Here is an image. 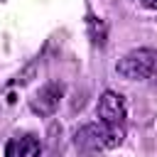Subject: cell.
Masks as SVG:
<instances>
[{
    "label": "cell",
    "instance_id": "6da1fadb",
    "mask_svg": "<svg viewBox=\"0 0 157 157\" xmlns=\"http://www.w3.org/2000/svg\"><path fill=\"white\" fill-rule=\"evenodd\" d=\"M125 137V130L123 125H108V123H91V125H83L78 132H76V147L86 155H93V152H103V150H113L123 142Z\"/></svg>",
    "mask_w": 157,
    "mask_h": 157
},
{
    "label": "cell",
    "instance_id": "7a4b0ae2",
    "mask_svg": "<svg viewBox=\"0 0 157 157\" xmlns=\"http://www.w3.org/2000/svg\"><path fill=\"white\" fill-rule=\"evenodd\" d=\"M115 71L128 78V81H142V78H150L155 71H157V52L155 49H135L130 54H125L118 64H115Z\"/></svg>",
    "mask_w": 157,
    "mask_h": 157
},
{
    "label": "cell",
    "instance_id": "3957f363",
    "mask_svg": "<svg viewBox=\"0 0 157 157\" xmlns=\"http://www.w3.org/2000/svg\"><path fill=\"white\" fill-rule=\"evenodd\" d=\"M125 101L120 93L115 91H105L98 101V118L101 123H108V125H123L125 123Z\"/></svg>",
    "mask_w": 157,
    "mask_h": 157
},
{
    "label": "cell",
    "instance_id": "277c9868",
    "mask_svg": "<svg viewBox=\"0 0 157 157\" xmlns=\"http://www.w3.org/2000/svg\"><path fill=\"white\" fill-rule=\"evenodd\" d=\"M61 96H64V86H61L59 81H52V83L42 86V88L34 93V98H32L29 105H32V110L39 113V115H52V113L59 108Z\"/></svg>",
    "mask_w": 157,
    "mask_h": 157
},
{
    "label": "cell",
    "instance_id": "5b68a950",
    "mask_svg": "<svg viewBox=\"0 0 157 157\" xmlns=\"http://www.w3.org/2000/svg\"><path fill=\"white\" fill-rule=\"evenodd\" d=\"M39 152L42 142L34 135H15L5 147V157H39Z\"/></svg>",
    "mask_w": 157,
    "mask_h": 157
},
{
    "label": "cell",
    "instance_id": "8992f818",
    "mask_svg": "<svg viewBox=\"0 0 157 157\" xmlns=\"http://www.w3.org/2000/svg\"><path fill=\"white\" fill-rule=\"evenodd\" d=\"M142 5H145V7H152V10H157V0H142Z\"/></svg>",
    "mask_w": 157,
    "mask_h": 157
}]
</instances>
